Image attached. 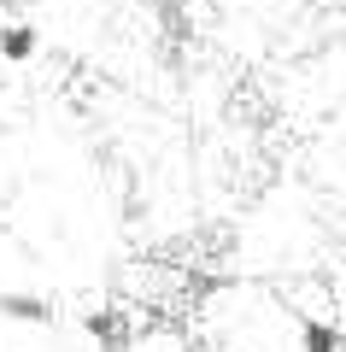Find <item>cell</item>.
Returning <instances> with one entry per match:
<instances>
[{
    "instance_id": "1",
    "label": "cell",
    "mask_w": 346,
    "mask_h": 352,
    "mask_svg": "<svg viewBox=\"0 0 346 352\" xmlns=\"http://www.w3.org/2000/svg\"><path fill=\"white\" fill-rule=\"evenodd\" d=\"M36 47H41L36 24H0V59H6V65H24V59H36Z\"/></svg>"
},
{
    "instance_id": "2",
    "label": "cell",
    "mask_w": 346,
    "mask_h": 352,
    "mask_svg": "<svg viewBox=\"0 0 346 352\" xmlns=\"http://www.w3.org/2000/svg\"><path fill=\"white\" fill-rule=\"evenodd\" d=\"M346 335L334 323H323V317H299V352H340Z\"/></svg>"
},
{
    "instance_id": "3",
    "label": "cell",
    "mask_w": 346,
    "mask_h": 352,
    "mask_svg": "<svg viewBox=\"0 0 346 352\" xmlns=\"http://www.w3.org/2000/svg\"><path fill=\"white\" fill-rule=\"evenodd\" d=\"M0 311L6 317H30V323H47V305L41 300H0Z\"/></svg>"
}]
</instances>
